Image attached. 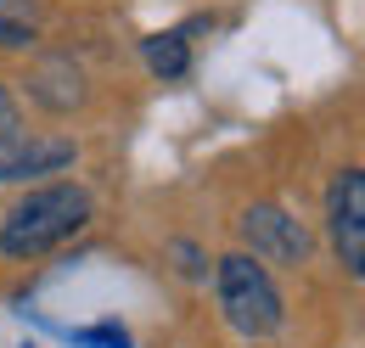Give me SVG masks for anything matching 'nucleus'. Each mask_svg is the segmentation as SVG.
Segmentation results:
<instances>
[{
	"label": "nucleus",
	"mask_w": 365,
	"mask_h": 348,
	"mask_svg": "<svg viewBox=\"0 0 365 348\" xmlns=\"http://www.w3.org/2000/svg\"><path fill=\"white\" fill-rule=\"evenodd\" d=\"M73 343L79 348H130V332L124 326H85V332H73Z\"/></svg>",
	"instance_id": "9"
},
{
	"label": "nucleus",
	"mask_w": 365,
	"mask_h": 348,
	"mask_svg": "<svg viewBox=\"0 0 365 348\" xmlns=\"http://www.w3.org/2000/svg\"><path fill=\"white\" fill-rule=\"evenodd\" d=\"M91 225V191L73 185V180H56V185H34L29 197H17L6 219H0V253L17 264L46 259L51 247H62L73 230Z\"/></svg>",
	"instance_id": "1"
},
{
	"label": "nucleus",
	"mask_w": 365,
	"mask_h": 348,
	"mask_svg": "<svg viewBox=\"0 0 365 348\" xmlns=\"http://www.w3.org/2000/svg\"><path fill=\"white\" fill-rule=\"evenodd\" d=\"M326 230H331V247L337 264L360 281L365 275V174L343 169L326 191Z\"/></svg>",
	"instance_id": "3"
},
{
	"label": "nucleus",
	"mask_w": 365,
	"mask_h": 348,
	"mask_svg": "<svg viewBox=\"0 0 365 348\" xmlns=\"http://www.w3.org/2000/svg\"><path fill=\"white\" fill-rule=\"evenodd\" d=\"M29 90H34V101H40L46 113H73V107L85 101V73L73 68V56H46V62L34 68Z\"/></svg>",
	"instance_id": "6"
},
{
	"label": "nucleus",
	"mask_w": 365,
	"mask_h": 348,
	"mask_svg": "<svg viewBox=\"0 0 365 348\" xmlns=\"http://www.w3.org/2000/svg\"><path fill=\"white\" fill-rule=\"evenodd\" d=\"M140 56H146V68H152L158 79H185V73H191V51H185V34H180V29L140 40Z\"/></svg>",
	"instance_id": "8"
},
{
	"label": "nucleus",
	"mask_w": 365,
	"mask_h": 348,
	"mask_svg": "<svg viewBox=\"0 0 365 348\" xmlns=\"http://www.w3.org/2000/svg\"><path fill=\"white\" fill-rule=\"evenodd\" d=\"M214 287H220V309H225L230 332H242V337H275L281 332L287 304L275 292L270 270L253 253H225L214 264Z\"/></svg>",
	"instance_id": "2"
},
{
	"label": "nucleus",
	"mask_w": 365,
	"mask_h": 348,
	"mask_svg": "<svg viewBox=\"0 0 365 348\" xmlns=\"http://www.w3.org/2000/svg\"><path fill=\"white\" fill-rule=\"evenodd\" d=\"M236 225H242V242L253 247L259 264H304L309 259V230H304V219H292L287 208H275V203H253Z\"/></svg>",
	"instance_id": "4"
},
{
	"label": "nucleus",
	"mask_w": 365,
	"mask_h": 348,
	"mask_svg": "<svg viewBox=\"0 0 365 348\" xmlns=\"http://www.w3.org/2000/svg\"><path fill=\"white\" fill-rule=\"evenodd\" d=\"M73 158H79V146L68 135H17L11 146H0V185L62 174V169H73Z\"/></svg>",
	"instance_id": "5"
},
{
	"label": "nucleus",
	"mask_w": 365,
	"mask_h": 348,
	"mask_svg": "<svg viewBox=\"0 0 365 348\" xmlns=\"http://www.w3.org/2000/svg\"><path fill=\"white\" fill-rule=\"evenodd\" d=\"M23 135V113H17V101H11V90L0 85V146H11Z\"/></svg>",
	"instance_id": "10"
},
{
	"label": "nucleus",
	"mask_w": 365,
	"mask_h": 348,
	"mask_svg": "<svg viewBox=\"0 0 365 348\" xmlns=\"http://www.w3.org/2000/svg\"><path fill=\"white\" fill-rule=\"evenodd\" d=\"M46 6L40 0H0V51H29L40 40Z\"/></svg>",
	"instance_id": "7"
}]
</instances>
